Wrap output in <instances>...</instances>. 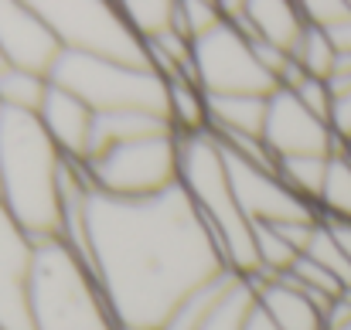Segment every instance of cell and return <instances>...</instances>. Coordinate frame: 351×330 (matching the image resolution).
I'll list each match as a JSON object with an SVG mask.
<instances>
[{
    "instance_id": "30bf717a",
    "label": "cell",
    "mask_w": 351,
    "mask_h": 330,
    "mask_svg": "<svg viewBox=\"0 0 351 330\" xmlns=\"http://www.w3.org/2000/svg\"><path fill=\"white\" fill-rule=\"evenodd\" d=\"M263 143H266L273 160H283V157H331L335 150H341L331 123L314 116L290 89H276L269 96Z\"/></svg>"
},
{
    "instance_id": "6da1fadb",
    "label": "cell",
    "mask_w": 351,
    "mask_h": 330,
    "mask_svg": "<svg viewBox=\"0 0 351 330\" xmlns=\"http://www.w3.org/2000/svg\"><path fill=\"white\" fill-rule=\"evenodd\" d=\"M86 235L82 269L119 327H164L188 293L229 269L181 184L136 201L89 191Z\"/></svg>"
},
{
    "instance_id": "cb8c5ba5",
    "label": "cell",
    "mask_w": 351,
    "mask_h": 330,
    "mask_svg": "<svg viewBox=\"0 0 351 330\" xmlns=\"http://www.w3.org/2000/svg\"><path fill=\"white\" fill-rule=\"evenodd\" d=\"M335 92V103H331V129L338 136L341 147L351 143V86L345 89H331Z\"/></svg>"
},
{
    "instance_id": "7c38bea8",
    "label": "cell",
    "mask_w": 351,
    "mask_h": 330,
    "mask_svg": "<svg viewBox=\"0 0 351 330\" xmlns=\"http://www.w3.org/2000/svg\"><path fill=\"white\" fill-rule=\"evenodd\" d=\"M0 51L10 68L51 75L65 48L34 3H0Z\"/></svg>"
},
{
    "instance_id": "ffe728a7",
    "label": "cell",
    "mask_w": 351,
    "mask_h": 330,
    "mask_svg": "<svg viewBox=\"0 0 351 330\" xmlns=\"http://www.w3.org/2000/svg\"><path fill=\"white\" fill-rule=\"evenodd\" d=\"M328 160L331 157H283V160H276V174L297 198H304L307 205L317 208V198H321V188L328 177Z\"/></svg>"
},
{
    "instance_id": "ac0fdd59",
    "label": "cell",
    "mask_w": 351,
    "mask_h": 330,
    "mask_svg": "<svg viewBox=\"0 0 351 330\" xmlns=\"http://www.w3.org/2000/svg\"><path fill=\"white\" fill-rule=\"evenodd\" d=\"M321 218H345L351 221V153L341 147L328 160V177L317 198Z\"/></svg>"
},
{
    "instance_id": "f1b7e54d",
    "label": "cell",
    "mask_w": 351,
    "mask_h": 330,
    "mask_svg": "<svg viewBox=\"0 0 351 330\" xmlns=\"http://www.w3.org/2000/svg\"><path fill=\"white\" fill-rule=\"evenodd\" d=\"M345 150H348V153H351V143H348V147H345Z\"/></svg>"
},
{
    "instance_id": "5b68a950",
    "label": "cell",
    "mask_w": 351,
    "mask_h": 330,
    "mask_svg": "<svg viewBox=\"0 0 351 330\" xmlns=\"http://www.w3.org/2000/svg\"><path fill=\"white\" fill-rule=\"evenodd\" d=\"M58 89L79 96L93 112L143 110L167 116V79L147 65H126L82 51H62L51 75Z\"/></svg>"
},
{
    "instance_id": "44dd1931",
    "label": "cell",
    "mask_w": 351,
    "mask_h": 330,
    "mask_svg": "<svg viewBox=\"0 0 351 330\" xmlns=\"http://www.w3.org/2000/svg\"><path fill=\"white\" fill-rule=\"evenodd\" d=\"M126 24L133 27V34L147 45L150 38L174 31V10L178 3H164V0H143V3H119Z\"/></svg>"
},
{
    "instance_id": "e0dca14e",
    "label": "cell",
    "mask_w": 351,
    "mask_h": 330,
    "mask_svg": "<svg viewBox=\"0 0 351 330\" xmlns=\"http://www.w3.org/2000/svg\"><path fill=\"white\" fill-rule=\"evenodd\" d=\"M51 89L48 75L27 72V68H3L0 72V106L21 112H41V103Z\"/></svg>"
},
{
    "instance_id": "52a82bcc",
    "label": "cell",
    "mask_w": 351,
    "mask_h": 330,
    "mask_svg": "<svg viewBox=\"0 0 351 330\" xmlns=\"http://www.w3.org/2000/svg\"><path fill=\"white\" fill-rule=\"evenodd\" d=\"M38 14L48 21V27L55 31V38L62 41L65 51H82V55H96V58H113L126 65H147L150 68V55L147 45L133 34V27L126 24L119 3H34Z\"/></svg>"
},
{
    "instance_id": "9a60e30c",
    "label": "cell",
    "mask_w": 351,
    "mask_h": 330,
    "mask_svg": "<svg viewBox=\"0 0 351 330\" xmlns=\"http://www.w3.org/2000/svg\"><path fill=\"white\" fill-rule=\"evenodd\" d=\"M269 96H208V133L219 140H263Z\"/></svg>"
},
{
    "instance_id": "277c9868",
    "label": "cell",
    "mask_w": 351,
    "mask_h": 330,
    "mask_svg": "<svg viewBox=\"0 0 351 330\" xmlns=\"http://www.w3.org/2000/svg\"><path fill=\"white\" fill-rule=\"evenodd\" d=\"M31 307L38 330H119L93 276L62 242L38 245Z\"/></svg>"
},
{
    "instance_id": "d4e9b609",
    "label": "cell",
    "mask_w": 351,
    "mask_h": 330,
    "mask_svg": "<svg viewBox=\"0 0 351 330\" xmlns=\"http://www.w3.org/2000/svg\"><path fill=\"white\" fill-rule=\"evenodd\" d=\"M321 225L328 228V235L335 238V245L348 255V262H351V221H345V218H321Z\"/></svg>"
},
{
    "instance_id": "2e32d148",
    "label": "cell",
    "mask_w": 351,
    "mask_h": 330,
    "mask_svg": "<svg viewBox=\"0 0 351 330\" xmlns=\"http://www.w3.org/2000/svg\"><path fill=\"white\" fill-rule=\"evenodd\" d=\"M167 119L178 136L208 133V96L195 79H167Z\"/></svg>"
},
{
    "instance_id": "5bb4252c",
    "label": "cell",
    "mask_w": 351,
    "mask_h": 330,
    "mask_svg": "<svg viewBox=\"0 0 351 330\" xmlns=\"http://www.w3.org/2000/svg\"><path fill=\"white\" fill-rule=\"evenodd\" d=\"M249 283L256 290V307L280 330H328L324 307L311 300L300 286H293L287 276H266Z\"/></svg>"
},
{
    "instance_id": "603a6c76",
    "label": "cell",
    "mask_w": 351,
    "mask_h": 330,
    "mask_svg": "<svg viewBox=\"0 0 351 330\" xmlns=\"http://www.w3.org/2000/svg\"><path fill=\"white\" fill-rule=\"evenodd\" d=\"M307 110L314 112V116H321V119H328L331 123V103H335V92H331V82L328 79H314V75H297L290 86H287Z\"/></svg>"
},
{
    "instance_id": "484cf974",
    "label": "cell",
    "mask_w": 351,
    "mask_h": 330,
    "mask_svg": "<svg viewBox=\"0 0 351 330\" xmlns=\"http://www.w3.org/2000/svg\"><path fill=\"white\" fill-rule=\"evenodd\" d=\"M252 293H256V290H252ZM242 330H280V327H276V324H273V320H269V317H266V314H263L256 303H252V310H249V317H245V327H242Z\"/></svg>"
},
{
    "instance_id": "8fae6325",
    "label": "cell",
    "mask_w": 351,
    "mask_h": 330,
    "mask_svg": "<svg viewBox=\"0 0 351 330\" xmlns=\"http://www.w3.org/2000/svg\"><path fill=\"white\" fill-rule=\"evenodd\" d=\"M38 245L0 201V330H38L31 307Z\"/></svg>"
},
{
    "instance_id": "7402d4cb",
    "label": "cell",
    "mask_w": 351,
    "mask_h": 330,
    "mask_svg": "<svg viewBox=\"0 0 351 330\" xmlns=\"http://www.w3.org/2000/svg\"><path fill=\"white\" fill-rule=\"evenodd\" d=\"M252 303H256V293H252V283L249 279H242L239 286H235V293L219 307V314L205 324V330H242L245 327V317H249V310H252Z\"/></svg>"
},
{
    "instance_id": "d6986e66",
    "label": "cell",
    "mask_w": 351,
    "mask_h": 330,
    "mask_svg": "<svg viewBox=\"0 0 351 330\" xmlns=\"http://www.w3.org/2000/svg\"><path fill=\"white\" fill-rule=\"evenodd\" d=\"M290 58H293V65H297L304 75L331 79V75H335V65H338V48H335V41L328 38V31L307 24L304 34H300V41L293 45Z\"/></svg>"
},
{
    "instance_id": "8992f818",
    "label": "cell",
    "mask_w": 351,
    "mask_h": 330,
    "mask_svg": "<svg viewBox=\"0 0 351 330\" xmlns=\"http://www.w3.org/2000/svg\"><path fill=\"white\" fill-rule=\"evenodd\" d=\"M178 164H181V136L174 129L126 140L117 147H106L93 153L82 170L93 184V191L110 198H154L178 184Z\"/></svg>"
},
{
    "instance_id": "4fadbf2b",
    "label": "cell",
    "mask_w": 351,
    "mask_h": 330,
    "mask_svg": "<svg viewBox=\"0 0 351 330\" xmlns=\"http://www.w3.org/2000/svg\"><path fill=\"white\" fill-rule=\"evenodd\" d=\"M45 133L51 136V143L62 150L65 160L72 164H86L89 157V143H93V123H96V112L89 110L79 96L58 89L51 82L45 103H41V112H38Z\"/></svg>"
},
{
    "instance_id": "ba28073f",
    "label": "cell",
    "mask_w": 351,
    "mask_h": 330,
    "mask_svg": "<svg viewBox=\"0 0 351 330\" xmlns=\"http://www.w3.org/2000/svg\"><path fill=\"white\" fill-rule=\"evenodd\" d=\"M191 79L205 89V96H273L280 89L263 68L252 41L229 21L191 41Z\"/></svg>"
},
{
    "instance_id": "9c48e42d",
    "label": "cell",
    "mask_w": 351,
    "mask_h": 330,
    "mask_svg": "<svg viewBox=\"0 0 351 330\" xmlns=\"http://www.w3.org/2000/svg\"><path fill=\"white\" fill-rule=\"evenodd\" d=\"M222 147V143H219ZM226 170L232 181L235 201L242 208V215L249 225H280V221H321L317 208L307 205L304 198H297L273 167H259L245 157H239L232 150H226Z\"/></svg>"
},
{
    "instance_id": "83f0119b",
    "label": "cell",
    "mask_w": 351,
    "mask_h": 330,
    "mask_svg": "<svg viewBox=\"0 0 351 330\" xmlns=\"http://www.w3.org/2000/svg\"><path fill=\"white\" fill-rule=\"evenodd\" d=\"M119 330H164V327H119Z\"/></svg>"
},
{
    "instance_id": "7a4b0ae2",
    "label": "cell",
    "mask_w": 351,
    "mask_h": 330,
    "mask_svg": "<svg viewBox=\"0 0 351 330\" xmlns=\"http://www.w3.org/2000/svg\"><path fill=\"white\" fill-rule=\"evenodd\" d=\"M65 157L34 112L0 110V201L34 245L58 242Z\"/></svg>"
},
{
    "instance_id": "4316f807",
    "label": "cell",
    "mask_w": 351,
    "mask_h": 330,
    "mask_svg": "<svg viewBox=\"0 0 351 330\" xmlns=\"http://www.w3.org/2000/svg\"><path fill=\"white\" fill-rule=\"evenodd\" d=\"M328 330H351V317H348V320H341V324H331Z\"/></svg>"
},
{
    "instance_id": "3957f363",
    "label": "cell",
    "mask_w": 351,
    "mask_h": 330,
    "mask_svg": "<svg viewBox=\"0 0 351 330\" xmlns=\"http://www.w3.org/2000/svg\"><path fill=\"white\" fill-rule=\"evenodd\" d=\"M178 184L198 208V215L212 228L226 266L252 279L256 276V238L252 225L242 215L235 201L232 181L226 170V153L212 133L181 136V164H178Z\"/></svg>"
}]
</instances>
